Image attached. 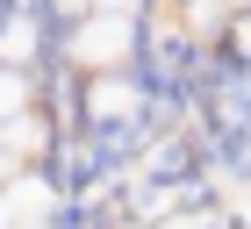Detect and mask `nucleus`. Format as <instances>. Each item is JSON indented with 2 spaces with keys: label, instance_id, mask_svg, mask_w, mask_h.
Masks as SVG:
<instances>
[{
  "label": "nucleus",
  "instance_id": "obj_1",
  "mask_svg": "<svg viewBox=\"0 0 251 229\" xmlns=\"http://www.w3.org/2000/svg\"><path fill=\"white\" fill-rule=\"evenodd\" d=\"M22 100H29V86H22L15 72H0V122H15V114H22Z\"/></svg>",
  "mask_w": 251,
  "mask_h": 229
}]
</instances>
